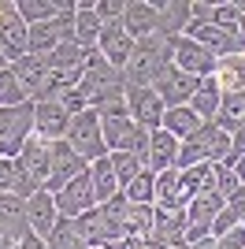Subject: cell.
Returning <instances> with one entry per match:
<instances>
[{
  "instance_id": "obj_1",
  "label": "cell",
  "mask_w": 245,
  "mask_h": 249,
  "mask_svg": "<svg viewBox=\"0 0 245 249\" xmlns=\"http://www.w3.org/2000/svg\"><path fill=\"white\" fill-rule=\"evenodd\" d=\"M171 63H175V37L149 34L141 41H134V52L122 67V82H126V89H153L156 78Z\"/></svg>"
},
{
  "instance_id": "obj_2",
  "label": "cell",
  "mask_w": 245,
  "mask_h": 249,
  "mask_svg": "<svg viewBox=\"0 0 245 249\" xmlns=\"http://www.w3.org/2000/svg\"><path fill=\"white\" fill-rule=\"evenodd\" d=\"M78 89L86 93L89 108H101V104H112V101H122V97H126L122 71H115L101 52H93L89 60H86V74H82Z\"/></svg>"
},
{
  "instance_id": "obj_3",
  "label": "cell",
  "mask_w": 245,
  "mask_h": 249,
  "mask_svg": "<svg viewBox=\"0 0 245 249\" xmlns=\"http://www.w3.org/2000/svg\"><path fill=\"white\" fill-rule=\"evenodd\" d=\"M30 138H34V101L19 104V108H0V156L4 160H15Z\"/></svg>"
},
{
  "instance_id": "obj_4",
  "label": "cell",
  "mask_w": 245,
  "mask_h": 249,
  "mask_svg": "<svg viewBox=\"0 0 245 249\" xmlns=\"http://www.w3.org/2000/svg\"><path fill=\"white\" fill-rule=\"evenodd\" d=\"M67 142H71V149L86 160V164L108 156V142H104L101 119H97L93 108H86L82 115H74V119H71V126H67Z\"/></svg>"
},
{
  "instance_id": "obj_5",
  "label": "cell",
  "mask_w": 245,
  "mask_h": 249,
  "mask_svg": "<svg viewBox=\"0 0 245 249\" xmlns=\"http://www.w3.org/2000/svg\"><path fill=\"white\" fill-rule=\"evenodd\" d=\"M93 112H97V119H101V130H104V142H108V153H130L138 126H134L130 112H126V101L101 104V108H93Z\"/></svg>"
},
{
  "instance_id": "obj_6",
  "label": "cell",
  "mask_w": 245,
  "mask_h": 249,
  "mask_svg": "<svg viewBox=\"0 0 245 249\" xmlns=\"http://www.w3.org/2000/svg\"><path fill=\"white\" fill-rule=\"evenodd\" d=\"M0 52L8 63L22 60L30 52V26L22 22L19 8L11 0H0Z\"/></svg>"
},
{
  "instance_id": "obj_7",
  "label": "cell",
  "mask_w": 245,
  "mask_h": 249,
  "mask_svg": "<svg viewBox=\"0 0 245 249\" xmlns=\"http://www.w3.org/2000/svg\"><path fill=\"white\" fill-rule=\"evenodd\" d=\"M86 160H82L78 153L71 149V142L67 138H60V142H49V194H60L67 182H71L74 175H82L86 171Z\"/></svg>"
},
{
  "instance_id": "obj_8",
  "label": "cell",
  "mask_w": 245,
  "mask_h": 249,
  "mask_svg": "<svg viewBox=\"0 0 245 249\" xmlns=\"http://www.w3.org/2000/svg\"><path fill=\"white\" fill-rule=\"evenodd\" d=\"M56 208H60L63 219H78L86 216L89 208H97V197H93V182H89V167L82 171V175H74L67 186L56 194Z\"/></svg>"
},
{
  "instance_id": "obj_9",
  "label": "cell",
  "mask_w": 245,
  "mask_h": 249,
  "mask_svg": "<svg viewBox=\"0 0 245 249\" xmlns=\"http://www.w3.org/2000/svg\"><path fill=\"white\" fill-rule=\"evenodd\" d=\"M122 101H126V112H130L134 126H141V130H160L167 104L160 101L156 89H126Z\"/></svg>"
},
{
  "instance_id": "obj_10",
  "label": "cell",
  "mask_w": 245,
  "mask_h": 249,
  "mask_svg": "<svg viewBox=\"0 0 245 249\" xmlns=\"http://www.w3.org/2000/svg\"><path fill=\"white\" fill-rule=\"evenodd\" d=\"M215 56L204 45H197L193 37H175V67L182 74H193V78H208V74H215Z\"/></svg>"
},
{
  "instance_id": "obj_11",
  "label": "cell",
  "mask_w": 245,
  "mask_h": 249,
  "mask_svg": "<svg viewBox=\"0 0 245 249\" xmlns=\"http://www.w3.org/2000/svg\"><path fill=\"white\" fill-rule=\"evenodd\" d=\"M197 86H201V78H193V74H182L178 67H167V71L156 78V93H160V101L167 104V108H186V104L193 101V93H197Z\"/></svg>"
},
{
  "instance_id": "obj_12",
  "label": "cell",
  "mask_w": 245,
  "mask_h": 249,
  "mask_svg": "<svg viewBox=\"0 0 245 249\" xmlns=\"http://www.w3.org/2000/svg\"><path fill=\"white\" fill-rule=\"evenodd\" d=\"M186 37H193L197 45H204L215 60H223V56H242L238 34L223 30V26H215V22H201V26H197V22H190V26H186Z\"/></svg>"
},
{
  "instance_id": "obj_13",
  "label": "cell",
  "mask_w": 245,
  "mask_h": 249,
  "mask_svg": "<svg viewBox=\"0 0 245 249\" xmlns=\"http://www.w3.org/2000/svg\"><path fill=\"white\" fill-rule=\"evenodd\" d=\"M97 52L112 63L115 71H122L126 60H130V52H134V37L122 30V22H104L101 37H97Z\"/></svg>"
},
{
  "instance_id": "obj_14",
  "label": "cell",
  "mask_w": 245,
  "mask_h": 249,
  "mask_svg": "<svg viewBox=\"0 0 245 249\" xmlns=\"http://www.w3.org/2000/svg\"><path fill=\"white\" fill-rule=\"evenodd\" d=\"M67 126H71V115L63 112V104H56V101L34 104V134L37 138L60 142V138H67Z\"/></svg>"
},
{
  "instance_id": "obj_15",
  "label": "cell",
  "mask_w": 245,
  "mask_h": 249,
  "mask_svg": "<svg viewBox=\"0 0 245 249\" xmlns=\"http://www.w3.org/2000/svg\"><path fill=\"white\" fill-rule=\"evenodd\" d=\"M15 160H19V167L26 171V178H30L37 190L49 186V142H45V138L34 134L30 142L22 145V153L15 156Z\"/></svg>"
},
{
  "instance_id": "obj_16",
  "label": "cell",
  "mask_w": 245,
  "mask_h": 249,
  "mask_svg": "<svg viewBox=\"0 0 245 249\" xmlns=\"http://www.w3.org/2000/svg\"><path fill=\"white\" fill-rule=\"evenodd\" d=\"M26 219H30V231L37 238H49L52 227L60 223V208H56V194L49 190H37L30 201H26Z\"/></svg>"
},
{
  "instance_id": "obj_17",
  "label": "cell",
  "mask_w": 245,
  "mask_h": 249,
  "mask_svg": "<svg viewBox=\"0 0 245 249\" xmlns=\"http://www.w3.org/2000/svg\"><path fill=\"white\" fill-rule=\"evenodd\" d=\"M156 11V34L163 37H182L190 26V0H153Z\"/></svg>"
},
{
  "instance_id": "obj_18",
  "label": "cell",
  "mask_w": 245,
  "mask_h": 249,
  "mask_svg": "<svg viewBox=\"0 0 245 249\" xmlns=\"http://www.w3.org/2000/svg\"><path fill=\"white\" fill-rule=\"evenodd\" d=\"M0 227L8 231L15 242L30 238V219H26V197L19 194H0Z\"/></svg>"
},
{
  "instance_id": "obj_19",
  "label": "cell",
  "mask_w": 245,
  "mask_h": 249,
  "mask_svg": "<svg viewBox=\"0 0 245 249\" xmlns=\"http://www.w3.org/2000/svg\"><path fill=\"white\" fill-rule=\"evenodd\" d=\"M49 71H52V67H49V60H45V56H34V52H26L22 60H15V63H11V74L19 78V86L26 89V97H30V101L41 93V86H45Z\"/></svg>"
},
{
  "instance_id": "obj_20",
  "label": "cell",
  "mask_w": 245,
  "mask_h": 249,
  "mask_svg": "<svg viewBox=\"0 0 245 249\" xmlns=\"http://www.w3.org/2000/svg\"><path fill=\"white\" fill-rule=\"evenodd\" d=\"M122 30L130 34L134 41H141V37L156 34V11H153V0H126V8H122Z\"/></svg>"
},
{
  "instance_id": "obj_21",
  "label": "cell",
  "mask_w": 245,
  "mask_h": 249,
  "mask_svg": "<svg viewBox=\"0 0 245 249\" xmlns=\"http://www.w3.org/2000/svg\"><path fill=\"white\" fill-rule=\"evenodd\" d=\"M190 227V216H186V208H163V205H153V238L160 242H178Z\"/></svg>"
},
{
  "instance_id": "obj_22",
  "label": "cell",
  "mask_w": 245,
  "mask_h": 249,
  "mask_svg": "<svg viewBox=\"0 0 245 249\" xmlns=\"http://www.w3.org/2000/svg\"><path fill=\"white\" fill-rule=\"evenodd\" d=\"M178 138L167 134V130H153V138H149V171L153 175H160V171H167V167L178 164Z\"/></svg>"
},
{
  "instance_id": "obj_23",
  "label": "cell",
  "mask_w": 245,
  "mask_h": 249,
  "mask_svg": "<svg viewBox=\"0 0 245 249\" xmlns=\"http://www.w3.org/2000/svg\"><path fill=\"white\" fill-rule=\"evenodd\" d=\"M104 22L97 19V0H78V15H74V45L78 49H97Z\"/></svg>"
},
{
  "instance_id": "obj_24",
  "label": "cell",
  "mask_w": 245,
  "mask_h": 249,
  "mask_svg": "<svg viewBox=\"0 0 245 249\" xmlns=\"http://www.w3.org/2000/svg\"><path fill=\"white\" fill-rule=\"evenodd\" d=\"M89 182H93V197H97V205H104V201H112L115 194H119V178H115L112 156H101V160H93V164H89Z\"/></svg>"
},
{
  "instance_id": "obj_25",
  "label": "cell",
  "mask_w": 245,
  "mask_h": 249,
  "mask_svg": "<svg viewBox=\"0 0 245 249\" xmlns=\"http://www.w3.org/2000/svg\"><path fill=\"white\" fill-rule=\"evenodd\" d=\"M201 126H204V119L186 104V108H167V112H163L160 130H167V134H175L178 142H186V138H193Z\"/></svg>"
},
{
  "instance_id": "obj_26",
  "label": "cell",
  "mask_w": 245,
  "mask_h": 249,
  "mask_svg": "<svg viewBox=\"0 0 245 249\" xmlns=\"http://www.w3.org/2000/svg\"><path fill=\"white\" fill-rule=\"evenodd\" d=\"M212 123L219 126V130H227V134H234L238 126H245V89H238V93H223L219 112H215Z\"/></svg>"
},
{
  "instance_id": "obj_27",
  "label": "cell",
  "mask_w": 245,
  "mask_h": 249,
  "mask_svg": "<svg viewBox=\"0 0 245 249\" xmlns=\"http://www.w3.org/2000/svg\"><path fill=\"white\" fill-rule=\"evenodd\" d=\"M219 101H223V89H219V82L208 74V78H201V86H197V93H193V101H190V108L201 115L204 123H212L215 112H219Z\"/></svg>"
},
{
  "instance_id": "obj_28",
  "label": "cell",
  "mask_w": 245,
  "mask_h": 249,
  "mask_svg": "<svg viewBox=\"0 0 245 249\" xmlns=\"http://www.w3.org/2000/svg\"><path fill=\"white\" fill-rule=\"evenodd\" d=\"M215 82L223 93H238L245 89V56H223V60L215 63Z\"/></svg>"
},
{
  "instance_id": "obj_29",
  "label": "cell",
  "mask_w": 245,
  "mask_h": 249,
  "mask_svg": "<svg viewBox=\"0 0 245 249\" xmlns=\"http://www.w3.org/2000/svg\"><path fill=\"white\" fill-rule=\"evenodd\" d=\"M227 208V201L219 197V194H208V190H201L190 205H186V216H190V223H204V227H212V219L219 216Z\"/></svg>"
},
{
  "instance_id": "obj_30",
  "label": "cell",
  "mask_w": 245,
  "mask_h": 249,
  "mask_svg": "<svg viewBox=\"0 0 245 249\" xmlns=\"http://www.w3.org/2000/svg\"><path fill=\"white\" fill-rule=\"evenodd\" d=\"M22 22L26 26H37V22H49L63 11V0H15Z\"/></svg>"
},
{
  "instance_id": "obj_31",
  "label": "cell",
  "mask_w": 245,
  "mask_h": 249,
  "mask_svg": "<svg viewBox=\"0 0 245 249\" xmlns=\"http://www.w3.org/2000/svg\"><path fill=\"white\" fill-rule=\"evenodd\" d=\"M153 205H163V208H186L178 201V167H167L156 175V186H153Z\"/></svg>"
},
{
  "instance_id": "obj_32",
  "label": "cell",
  "mask_w": 245,
  "mask_h": 249,
  "mask_svg": "<svg viewBox=\"0 0 245 249\" xmlns=\"http://www.w3.org/2000/svg\"><path fill=\"white\" fill-rule=\"evenodd\" d=\"M122 234L153 238V205H126V216H122Z\"/></svg>"
},
{
  "instance_id": "obj_33",
  "label": "cell",
  "mask_w": 245,
  "mask_h": 249,
  "mask_svg": "<svg viewBox=\"0 0 245 249\" xmlns=\"http://www.w3.org/2000/svg\"><path fill=\"white\" fill-rule=\"evenodd\" d=\"M45 246H49V249H93L89 242H82V238H78L74 219H63V216H60V223L52 227V234L45 238Z\"/></svg>"
},
{
  "instance_id": "obj_34",
  "label": "cell",
  "mask_w": 245,
  "mask_h": 249,
  "mask_svg": "<svg viewBox=\"0 0 245 249\" xmlns=\"http://www.w3.org/2000/svg\"><path fill=\"white\" fill-rule=\"evenodd\" d=\"M153 186H156V175L149 171V167H145L141 175L134 178L126 190H119V194L126 197V205H153Z\"/></svg>"
},
{
  "instance_id": "obj_35",
  "label": "cell",
  "mask_w": 245,
  "mask_h": 249,
  "mask_svg": "<svg viewBox=\"0 0 245 249\" xmlns=\"http://www.w3.org/2000/svg\"><path fill=\"white\" fill-rule=\"evenodd\" d=\"M108 156H112V167H115V178H119V190H126L134 178L145 171V164H141L134 153H108Z\"/></svg>"
},
{
  "instance_id": "obj_36",
  "label": "cell",
  "mask_w": 245,
  "mask_h": 249,
  "mask_svg": "<svg viewBox=\"0 0 245 249\" xmlns=\"http://www.w3.org/2000/svg\"><path fill=\"white\" fill-rule=\"evenodd\" d=\"M30 97H26V89L19 86V78L11 74V67H4L0 71V108H19V104H26Z\"/></svg>"
},
{
  "instance_id": "obj_37",
  "label": "cell",
  "mask_w": 245,
  "mask_h": 249,
  "mask_svg": "<svg viewBox=\"0 0 245 249\" xmlns=\"http://www.w3.org/2000/svg\"><path fill=\"white\" fill-rule=\"evenodd\" d=\"M212 22H215V26H223V30H230V34H238V30H242V11H238V4H234V0H215Z\"/></svg>"
},
{
  "instance_id": "obj_38",
  "label": "cell",
  "mask_w": 245,
  "mask_h": 249,
  "mask_svg": "<svg viewBox=\"0 0 245 249\" xmlns=\"http://www.w3.org/2000/svg\"><path fill=\"white\" fill-rule=\"evenodd\" d=\"M234 227H242V216H238L234 208H223V212L212 219V238H223V234H230Z\"/></svg>"
},
{
  "instance_id": "obj_39",
  "label": "cell",
  "mask_w": 245,
  "mask_h": 249,
  "mask_svg": "<svg viewBox=\"0 0 245 249\" xmlns=\"http://www.w3.org/2000/svg\"><path fill=\"white\" fill-rule=\"evenodd\" d=\"M56 104H63V112L71 115V119H74V115H82L86 108H89V101H86V93H82L78 86H74V89H67V93H63Z\"/></svg>"
},
{
  "instance_id": "obj_40",
  "label": "cell",
  "mask_w": 245,
  "mask_h": 249,
  "mask_svg": "<svg viewBox=\"0 0 245 249\" xmlns=\"http://www.w3.org/2000/svg\"><path fill=\"white\" fill-rule=\"evenodd\" d=\"M126 0H97V19L101 22H122Z\"/></svg>"
},
{
  "instance_id": "obj_41",
  "label": "cell",
  "mask_w": 245,
  "mask_h": 249,
  "mask_svg": "<svg viewBox=\"0 0 245 249\" xmlns=\"http://www.w3.org/2000/svg\"><path fill=\"white\" fill-rule=\"evenodd\" d=\"M245 156V126H238L234 134H230V153H227L223 164H234V160H242Z\"/></svg>"
},
{
  "instance_id": "obj_42",
  "label": "cell",
  "mask_w": 245,
  "mask_h": 249,
  "mask_svg": "<svg viewBox=\"0 0 245 249\" xmlns=\"http://www.w3.org/2000/svg\"><path fill=\"white\" fill-rule=\"evenodd\" d=\"M186 246H197V242H204V238H212V227H204V223H190L186 227Z\"/></svg>"
},
{
  "instance_id": "obj_43",
  "label": "cell",
  "mask_w": 245,
  "mask_h": 249,
  "mask_svg": "<svg viewBox=\"0 0 245 249\" xmlns=\"http://www.w3.org/2000/svg\"><path fill=\"white\" fill-rule=\"evenodd\" d=\"M227 208H234V212H238V216H245V182H242V190H238V194H234V197H230V201H227Z\"/></svg>"
},
{
  "instance_id": "obj_44",
  "label": "cell",
  "mask_w": 245,
  "mask_h": 249,
  "mask_svg": "<svg viewBox=\"0 0 245 249\" xmlns=\"http://www.w3.org/2000/svg\"><path fill=\"white\" fill-rule=\"evenodd\" d=\"M19 246H22V249H49V246H45V238H37V234H30V238H22Z\"/></svg>"
},
{
  "instance_id": "obj_45",
  "label": "cell",
  "mask_w": 245,
  "mask_h": 249,
  "mask_svg": "<svg viewBox=\"0 0 245 249\" xmlns=\"http://www.w3.org/2000/svg\"><path fill=\"white\" fill-rule=\"evenodd\" d=\"M230 167H234V175H238V178H242V182H245V156H242V160H234V164H230Z\"/></svg>"
},
{
  "instance_id": "obj_46",
  "label": "cell",
  "mask_w": 245,
  "mask_h": 249,
  "mask_svg": "<svg viewBox=\"0 0 245 249\" xmlns=\"http://www.w3.org/2000/svg\"><path fill=\"white\" fill-rule=\"evenodd\" d=\"M149 249H171L167 242H160V238H149Z\"/></svg>"
},
{
  "instance_id": "obj_47",
  "label": "cell",
  "mask_w": 245,
  "mask_h": 249,
  "mask_svg": "<svg viewBox=\"0 0 245 249\" xmlns=\"http://www.w3.org/2000/svg\"><path fill=\"white\" fill-rule=\"evenodd\" d=\"M4 67H11V63H8V60H4V52H0V71H4Z\"/></svg>"
},
{
  "instance_id": "obj_48",
  "label": "cell",
  "mask_w": 245,
  "mask_h": 249,
  "mask_svg": "<svg viewBox=\"0 0 245 249\" xmlns=\"http://www.w3.org/2000/svg\"><path fill=\"white\" fill-rule=\"evenodd\" d=\"M242 227H245V216H242Z\"/></svg>"
},
{
  "instance_id": "obj_49",
  "label": "cell",
  "mask_w": 245,
  "mask_h": 249,
  "mask_svg": "<svg viewBox=\"0 0 245 249\" xmlns=\"http://www.w3.org/2000/svg\"><path fill=\"white\" fill-rule=\"evenodd\" d=\"M101 249H104V246H101Z\"/></svg>"
}]
</instances>
